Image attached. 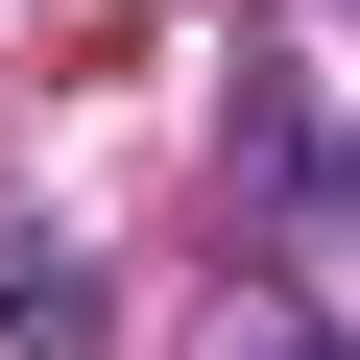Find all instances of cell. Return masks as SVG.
Returning a JSON list of instances; mask_svg holds the SVG:
<instances>
[{"instance_id": "obj_1", "label": "cell", "mask_w": 360, "mask_h": 360, "mask_svg": "<svg viewBox=\"0 0 360 360\" xmlns=\"http://www.w3.org/2000/svg\"><path fill=\"white\" fill-rule=\"evenodd\" d=\"M264 360H336V336H264Z\"/></svg>"}]
</instances>
